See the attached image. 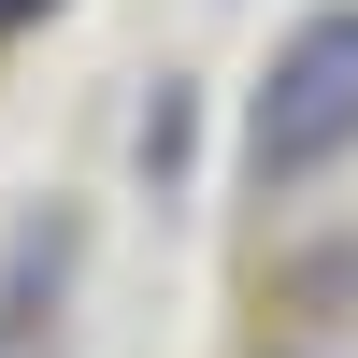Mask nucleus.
Returning <instances> with one entry per match:
<instances>
[{
  "mask_svg": "<svg viewBox=\"0 0 358 358\" xmlns=\"http://www.w3.org/2000/svg\"><path fill=\"white\" fill-rule=\"evenodd\" d=\"M29 15H57V0H0V29H29Z\"/></svg>",
  "mask_w": 358,
  "mask_h": 358,
  "instance_id": "nucleus-2",
  "label": "nucleus"
},
{
  "mask_svg": "<svg viewBox=\"0 0 358 358\" xmlns=\"http://www.w3.org/2000/svg\"><path fill=\"white\" fill-rule=\"evenodd\" d=\"M358 158V0H315L244 86V187H315Z\"/></svg>",
  "mask_w": 358,
  "mask_h": 358,
  "instance_id": "nucleus-1",
  "label": "nucleus"
}]
</instances>
